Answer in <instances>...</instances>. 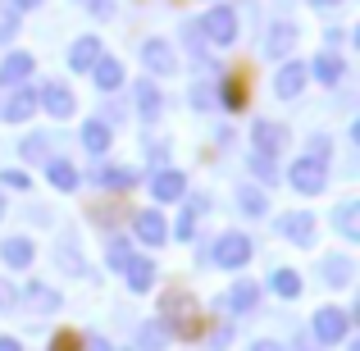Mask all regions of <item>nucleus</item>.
<instances>
[{
  "label": "nucleus",
  "mask_w": 360,
  "mask_h": 351,
  "mask_svg": "<svg viewBox=\"0 0 360 351\" xmlns=\"http://www.w3.org/2000/svg\"><path fill=\"white\" fill-rule=\"evenodd\" d=\"M0 219H5V201H0Z\"/></svg>",
  "instance_id": "48"
},
{
  "label": "nucleus",
  "mask_w": 360,
  "mask_h": 351,
  "mask_svg": "<svg viewBox=\"0 0 360 351\" xmlns=\"http://www.w3.org/2000/svg\"><path fill=\"white\" fill-rule=\"evenodd\" d=\"M310 5H315V9H338L342 0H310Z\"/></svg>",
  "instance_id": "45"
},
{
  "label": "nucleus",
  "mask_w": 360,
  "mask_h": 351,
  "mask_svg": "<svg viewBox=\"0 0 360 351\" xmlns=\"http://www.w3.org/2000/svg\"><path fill=\"white\" fill-rule=\"evenodd\" d=\"M269 288L278 292V297H297V292H301V274L297 269H274Z\"/></svg>",
  "instance_id": "30"
},
{
  "label": "nucleus",
  "mask_w": 360,
  "mask_h": 351,
  "mask_svg": "<svg viewBox=\"0 0 360 351\" xmlns=\"http://www.w3.org/2000/svg\"><path fill=\"white\" fill-rule=\"evenodd\" d=\"M255 301H260V288H255L251 279H238V283H233V292H229V306L238 310V315H242V310H251Z\"/></svg>",
  "instance_id": "26"
},
{
  "label": "nucleus",
  "mask_w": 360,
  "mask_h": 351,
  "mask_svg": "<svg viewBox=\"0 0 360 351\" xmlns=\"http://www.w3.org/2000/svg\"><path fill=\"white\" fill-rule=\"evenodd\" d=\"M41 5V0H9V9H14V14H23V9H37Z\"/></svg>",
  "instance_id": "42"
},
{
  "label": "nucleus",
  "mask_w": 360,
  "mask_h": 351,
  "mask_svg": "<svg viewBox=\"0 0 360 351\" xmlns=\"http://www.w3.org/2000/svg\"><path fill=\"white\" fill-rule=\"evenodd\" d=\"M14 32H18V14H14V9H0V46H9V42H14Z\"/></svg>",
  "instance_id": "32"
},
{
  "label": "nucleus",
  "mask_w": 360,
  "mask_h": 351,
  "mask_svg": "<svg viewBox=\"0 0 360 351\" xmlns=\"http://www.w3.org/2000/svg\"><path fill=\"white\" fill-rule=\"evenodd\" d=\"M278 233H283V237H292L297 246H315V219H310L306 210L283 215V219H278Z\"/></svg>",
  "instance_id": "7"
},
{
  "label": "nucleus",
  "mask_w": 360,
  "mask_h": 351,
  "mask_svg": "<svg viewBox=\"0 0 360 351\" xmlns=\"http://www.w3.org/2000/svg\"><path fill=\"white\" fill-rule=\"evenodd\" d=\"M315 338L324 347H333V343H342L347 338V328H352V319H347V310H338V306H324V310H315Z\"/></svg>",
  "instance_id": "5"
},
{
  "label": "nucleus",
  "mask_w": 360,
  "mask_h": 351,
  "mask_svg": "<svg viewBox=\"0 0 360 351\" xmlns=\"http://www.w3.org/2000/svg\"><path fill=\"white\" fill-rule=\"evenodd\" d=\"M187 237H192V210L178 215V242H187Z\"/></svg>",
  "instance_id": "40"
},
{
  "label": "nucleus",
  "mask_w": 360,
  "mask_h": 351,
  "mask_svg": "<svg viewBox=\"0 0 360 351\" xmlns=\"http://www.w3.org/2000/svg\"><path fill=\"white\" fill-rule=\"evenodd\" d=\"M87 351H110V343H101V338H91V343H87Z\"/></svg>",
  "instance_id": "47"
},
{
  "label": "nucleus",
  "mask_w": 360,
  "mask_h": 351,
  "mask_svg": "<svg viewBox=\"0 0 360 351\" xmlns=\"http://www.w3.org/2000/svg\"><path fill=\"white\" fill-rule=\"evenodd\" d=\"M96 60H101V42H96V37H78L73 51H69V69L82 73V69H91Z\"/></svg>",
  "instance_id": "13"
},
{
  "label": "nucleus",
  "mask_w": 360,
  "mask_h": 351,
  "mask_svg": "<svg viewBox=\"0 0 360 351\" xmlns=\"http://www.w3.org/2000/svg\"><path fill=\"white\" fill-rule=\"evenodd\" d=\"M333 224L342 237H360V201H342L333 210Z\"/></svg>",
  "instance_id": "22"
},
{
  "label": "nucleus",
  "mask_w": 360,
  "mask_h": 351,
  "mask_svg": "<svg viewBox=\"0 0 360 351\" xmlns=\"http://www.w3.org/2000/svg\"><path fill=\"white\" fill-rule=\"evenodd\" d=\"M82 141H87L91 155H105V151H110V128L101 119H87V123H82Z\"/></svg>",
  "instance_id": "23"
},
{
  "label": "nucleus",
  "mask_w": 360,
  "mask_h": 351,
  "mask_svg": "<svg viewBox=\"0 0 360 351\" xmlns=\"http://www.w3.org/2000/svg\"><path fill=\"white\" fill-rule=\"evenodd\" d=\"M41 101H46V110H51L55 119H69L73 115V91L64 87V82H51V87L41 91Z\"/></svg>",
  "instance_id": "16"
},
{
  "label": "nucleus",
  "mask_w": 360,
  "mask_h": 351,
  "mask_svg": "<svg viewBox=\"0 0 360 351\" xmlns=\"http://www.w3.org/2000/svg\"><path fill=\"white\" fill-rule=\"evenodd\" d=\"M123 274H128V288H132V292H150V283H155V264L141 260V255H132Z\"/></svg>",
  "instance_id": "19"
},
{
  "label": "nucleus",
  "mask_w": 360,
  "mask_h": 351,
  "mask_svg": "<svg viewBox=\"0 0 360 351\" xmlns=\"http://www.w3.org/2000/svg\"><path fill=\"white\" fill-rule=\"evenodd\" d=\"M150 192H155V201H183L187 196V178L178 174V169H160V174L150 178Z\"/></svg>",
  "instance_id": "8"
},
{
  "label": "nucleus",
  "mask_w": 360,
  "mask_h": 351,
  "mask_svg": "<svg viewBox=\"0 0 360 351\" xmlns=\"http://www.w3.org/2000/svg\"><path fill=\"white\" fill-rule=\"evenodd\" d=\"M251 141H255V151H260V155H283V151H288V128H283V123H274V119H255L251 123Z\"/></svg>",
  "instance_id": "4"
},
{
  "label": "nucleus",
  "mask_w": 360,
  "mask_h": 351,
  "mask_svg": "<svg viewBox=\"0 0 360 351\" xmlns=\"http://www.w3.org/2000/svg\"><path fill=\"white\" fill-rule=\"evenodd\" d=\"M251 169H255L260 178H278V169H274V160H269V155H260V151L251 155Z\"/></svg>",
  "instance_id": "35"
},
{
  "label": "nucleus",
  "mask_w": 360,
  "mask_h": 351,
  "mask_svg": "<svg viewBox=\"0 0 360 351\" xmlns=\"http://www.w3.org/2000/svg\"><path fill=\"white\" fill-rule=\"evenodd\" d=\"M292 42H297V27H292V23H274L269 27V46H264V51H269V55H288Z\"/></svg>",
  "instance_id": "27"
},
{
  "label": "nucleus",
  "mask_w": 360,
  "mask_h": 351,
  "mask_svg": "<svg viewBox=\"0 0 360 351\" xmlns=\"http://www.w3.org/2000/svg\"><path fill=\"white\" fill-rule=\"evenodd\" d=\"M238 205H242L246 215H264V192H255V187H242Z\"/></svg>",
  "instance_id": "31"
},
{
  "label": "nucleus",
  "mask_w": 360,
  "mask_h": 351,
  "mask_svg": "<svg viewBox=\"0 0 360 351\" xmlns=\"http://www.w3.org/2000/svg\"><path fill=\"white\" fill-rule=\"evenodd\" d=\"M110 9H115V0H91V14L96 18H110Z\"/></svg>",
  "instance_id": "41"
},
{
  "label": "nucleus",
  "mask_w": 360,
  "mask_h": 351,
  "mask_svg": "<svg viewBox=\"0 0 360 351\" xmlns=\"http://www.w3.org/2000/svg\"><path fill=\"white\" fill-rule=\"evenodd\" d=\"M137 237H141V242H150V246H160V242L169 237L165 215H160V210H141V215H137Z\"/></svg>",
  "instance_id": "11"
},
{
  "label": "nucleus",
  "mask_w": 360,
  "mask_h": 351,
  "mask_svg": "<svg viewBox=\"0 0 360 351\" xmlns=\"http://www.w3.org/2000/svg\"><path fill=\"white\" fill-rule=\"evenodd\" d=\"M319 274H324V283L328 288H347V283H352V255H328L324 264H319Z\"/></svg>",
  "instance_id": "14"
},
{
  "label": "nucleus",
  "mask_w": 360,
  "mask_h": 351,
  "mask_svg": "<svg viewBox=\"0 0 360 351\" xmlns=\"http://www.w3.org/2000/svg\"><path fill=\"white\" fill-rule=\"evenodd\" d=\"M251 351H283L278 343H269V338H264V343H251Z\"/></svg>",
  "instance_id": "44"
},
{
  "label": "nucleus",
  "mask_w": 360,
  "mask_h": 351,
  "mask_svg": "<svg viewBox=\"0 0 360 351\" xmlns=\"http://www.w3.org/2000/svg\"><path fill=\"white\" fill-rule=\"evenodd\" d=\"M183 37H187V51H192L196 60H201V51H205V46H201V27H196V23H187V27H183Z\"/></svg>",
  "instance_id": "36"
},
{
  "label": "nucleus",
  "mask_w": 360,
  "mask_h": 351,
  "mask_svg": "<svg viewBox=\"0 0 360 351\" xmlns=\"http://www.w3.org/2000/svg\"><path fill=\"white\" fill-rule=\"evenodd\" d=\"M201 27H205V37H210V46H233L238 42V9L233 5H214Z\"/></svg>",
  "instance_id": "2"
},
{
  "label": "nucleus",
  "mask_w": 360,
  "mask_h": 351,
  "mask_svg": "<svg viewBox=\"0 0 360 351\" xmlns=\"http://www.w3.org/2000/svg\"><path fill=\"white\" fill-rule=\"evenodd\" d=\"M141 64H146L150 73H160V78L178 73V55H174V46H169V42H160V37L141 42Z\"/></svg>",
  "instance_id": "6"
},
{
  "label": "nucleus",
  "mask_w": 360,
  "mask_h": 351,
  "mask_svg": "<svg viewBox=\"0 0 360 351\" xmlns=\"http://www.w3.org/2000/svg\"><path fill=\"white\" fill-rule=\"evenodd\" d=\"M288 183L297 187V192L315 196V192H324V183H328V165H324V160H310V155H301V160H292V169H288Z\"/></svg>",
  "instance_id": "1"
},
{
  "label": "nucleus",
  "mask_w": 360,
  "mask_h": 351,
  "mask_svg": "<svg viewBox=\"0 0 360 351\" xmlns=\"http://www.w3.org/2000/svg\"><path fill=\"white\" fill-rule=\"evenodd\" d=\"M210 255H214V264H224V269H242V264H251V237L246 233H224Z\"/></svg>",
  "instance_id": "3"
},
{
  "label": "nucleus",
  "mask_w": 360,
  "mask_h": 351,
  "mask_svg": "<svg viewBox=\"0 0 360 351\" xmlns=\"http://www.w3.org/2000/svg\"><path fill=\"white\" fill-rule=\"evenodd\" d=\"M9 301H14V292H9V283H5V279H0V310H5V306H9Z\"/></svg>",
  "instance_id": "43"
},
{
  "label": "nucleus",
  "mask_w": 360,
  "mask_h": 351,
  "mask_svg": "<svg viewBox=\"0 0 360 351\" xmlns=\"http://www.w3.org/2000/svg\"><path fill=\"white\" fill-rule=\"evenodd\" d=\"M51 183L60 187V192H73V187H78V169H73L69 160H51Z\"/></svg>",
  "instance_id": "29"
},
{
  "label": "nucleus",
  "mask_w": 360,
  "mask_h": 351,
  "mask_svg": "<svg viewBox=\"0 0 360 351\" xmlns=\"http://www.w3.org/2000/svg\"><path fill=\"white\" fill-rule=\"evenodd\" d=\"M165 343H169V324L165 319H146L141 333H137V347L141 351H165Z\"/></svg>",
  "instance_id": "20"
},
{
  "label": "nucleus",
  "mask_w": 360,
  "mask_h": 351,
  "mask_svg": "<svg viewBox=\"0 0 360 351\" xmlns=\"http://www.w3.org/2000/svg\"><path fill=\"white\" fill-rule=\"evenodd\" d=\"M192 106L196 110H210L214 106V96H210V87H205V82H196V87H192Z\"/></svg>",
  "instance_id": "37"
},
{
  "label": "nucleus",
  "mask_w": 360,
  "mask_h": 351,
  "mask_svg": "<svg viewBox=\"0 0 360 351\" xmlns=\"http://www.w3.org/2000/svg\"><path fill=\"white\" fill-rule=\"evenodd\" d=\"M0 255H5V264H14V269H27V264L37 260V246L27 242V237H5Z\"/></svg>",
  "instance_id": "12"
},
{
  "label": "nucleus",
  "mask_w": 360,
  "mask_h": 351,
  "mask_svg": "<svg viewBox=\"0 0 360 351\" xmlns=\"http://www.w3.org/2000/svg\"><path fill=\"white\" fill-rule=\"evenodd\" d=\"M27 306H32L37 315H55V310H60V292L46 288V283H27Z\"/></svg>",
  "instance_id": "18"
},
{
  "label": "nucleus",
  "mask_w": 360,
  "mask_h": 351,
  "mask_svg": "<svg viewBox=\"0 0 360 351\" xmlns=\"http://www.w3.org/2000/svg\"><path fill=\"white\" fill-rule=\"evenodd\" d=\"M301 87H306V64H283L278 78H274V96L292 101V96H301Z\"/></svg>",
  "instance_id": "9"
},
{
  "label": "nucleus",
  "mask_w": 360,
  "mask_h": 351,
  "mask_svg": "<svg viewBox=\"0 0 360 351\" xmlns=\"http://www.w3.org/2000/svg\"><path fill=\"white\" fill-rule=\"evenodd\" d=\"M41 151H46V137H41V132H32V137L23 141V155H27V160H37Z\"/></svg>",
  "instance_id": "38"
},
{
  "label": "nucleus",
  "mask_w": 360,
  "mask_h": 351,
  "mask_svg": "<svg viewBox=\"0 0 360 351\" xmlns=\"http://www.w3.org/2000/svg\"><path fill=\"white\" fill-rule=\"evenodd\" d=\"M137 115L146 119V123L160 119V91H155V82H137Z\"/></svg>",
  "instance_id": "25"
},
{
  "label": "nucleus",
  "mask_w": 360,
  "mask_h": 351,
  "mask_svg": "<svg viewBox=\"0 0 360 351\" xmlns=\"http://www.w3.org/2000/svg\"><path fill=\"white\" fill-rule=\"evenodd\" d=\"M96 183L105 187V192H119V187H132L137 183V169H119V165H101Z\"/></svg>",
  "instance_id": "21"
},
{
  "label": "nucleus",
  "mask_w": 360,
  "mask_h": 351,
  "mask_svg": "<svg viewBox=\"0 0 360 351\" xmlns=\"http://www.w3.org/2000/svg\"><path fill=\"white\" fill-rule=\"evenodd\" d=\"M105 260H110V269H128V260H132L128 242H115V246H110V255H105Z\"/></svg>",
  "instance_id": "33"
},
{
  "label": "nucleus",
  "mask_w": 360,
  "mask_h": 351,
  "mask_svg": "<svg viewBox=\"0 0 360 351\" xmlns=\"http://www.w3.org/2000/svg\"><path fill=\"white\" fill-rule=\"evenodd\" d=\"M165 315H169V319H178V324H183V333H192V328H196V310H192V301L178 297V292L165 301Z\"/></svg>",
  "instance_id": "24"
},
{
  "label": "nucleus",
  "mask_w": 360,
  "mask_h": 351,
  "mask_svg": "<svg viewBox=\"0 0 360 351\" xmlns=\"http://www.w3.org/2000/svg\"><path fill=\"white\" fill-rule=\"evenodd\" d=\"M310 160H324L328 165V137H319V132L310 137Z\"/></svg>",
  "instance_id": "39"
},
{
  "label": "nucleus",
  "mask_w": 360,
  "mask_h": 351,
  "mask_svg": "<svg viewBox=\"0 0 360 351\" xmlns=\"http://www.w3.org/2000/svg\"><path fill=\"white\" fill-rule=\"evenodd\" d=\"M0 351H23V347H18L14 338H0Z\"/></svg>",
  "instance_id": "46"
},
{
  "label": "nucleus",
  "mask_w": 360,
  "mask_h": 351,
  "mask_svg": "<svg viewBox=\"0 0 360 351\" xmlns=\"http://www.w3.org/2000/svg\"><path fill=\"white\" fill-rule=\"evenodd\" d=\"M91 73H96V87L101 91H115L119 82H123V64L115 60V55H101V60L91 64Z\"/></svg>",
  "instance_id": "17"
},
{
  "label": "nucleus",
  "mask_w": 360,
  "mask_h": 351,
  "mask_svg": "<svg viewBox=\"0 0 360 351\" xmlns=\"http://www.w3.org/2000/svg\"><path fill=\"white\" fill-rule=\"evenodd\" d=\"M310 73H315L324 87H338V82H342V60H338L333 51H319L315 64H310Z\"/></svg>",
  "instance_id": "15"
},
{
  "label": "nucleus",
  "mask_w": 360,
  "mask_h": 351,
  "mask_svg": "<svg viewBox=\"0 0 360 351\" xmlns=\"http://www.w3.org/2000/svg\"><path fill=\"white\" fill-rule=\"evenodd\" d=\"M23 78H32V55L14 51L5 64H0V87H18Z\"/></svg>",
  "instance_id": "10"
},
{
  "label": "nucleus",
  "mask_w": 360,
  "mask_h": 351,
  "mask_svg": "<svg viewBox=\"0 0 360 351\" xmlns=\"http://www.w3.org/2000/svg\"><path fill=\"white\" fill-rule=\"evenodd\" d=\"M0 183H5V187H18V192H27V187H32V178L18 174V169H5V174H0Z\"/></svg>",
  "instance_id": "34"
},
{
  "label": "nucleus",
  "mask_w": 360,
  "mask_h": 351,
  "mask_svg": "<svg viewBox=\"0 0 360 351\" xmlns=\"http://www.w3.org/2000/svg\"><path fill=\"white\" fill-rule=\"evenodd\" d=\"M32 110H37V96H32V91H18V96L5 106V119L9 123H23V119H32Z\"/></svg>",
  "instance_id": "28"
}]
</instances>
